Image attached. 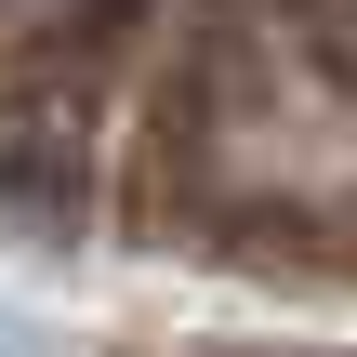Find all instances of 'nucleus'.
I'll return each mask as SVG.
<instances>
[{
	"instance_id": "f257e3e1",
	"label": "nucleus",
	"mask_w": 357,
	"mask_h": 357,
	"mask_svg": "<svg viewBox=\"0 0 357 357\" xmlns=\"http://www.w3.org/2000/svg\"><path fill=\"white\" fill-rule=\"evenodd\" d=\"M79 199H93V106L66 79H13L0 93V225L66 238Z\"/></svg>"
},
{
	"instance_id": "f03ea898",
	"label": "nucleus",
	"mask_w": 357,
	"mask_h": 357,
	"mask_svg": "<svg viewBox=\"0 0 357 357\" xmlns=\"http://www.w3.org/2000/svg\"><path fill=\"white\" fill-rule=\"evenodd\" d=\"M252 26L278 40V66H291L305 93L357 106V0H252Z\"/></svg>"
}]
</instances>
